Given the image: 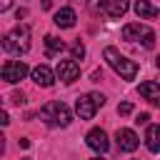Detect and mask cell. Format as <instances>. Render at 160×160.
<instances>
[{
	"label": "cell",
	"mask_w": 160,
	"mask_h": 160,
	"mask_svg": "<svg viewBox=\"0 0 160 160\" xmlns=\"http://www.w3.org/2000/svg\"><path fill=\"white\" fill-rule=\"evenodd\" d=\"M40 118L50 125V128H68L72 115H70V108L60 100H50L40 108Z\"/></svg>",
	"instance_id": "6da1fadb"
},
{
	"label": "cell",
	"mask_w": 160,
	"mask_h": 160,
	"mask_svg": "<svg viewBox=\"0 0 160 160\" xmlns=\"http://www.w3.org/2000/svg\"><path fill=\"white\" fill-rule=\"evenodd\" d=\"M2 48H5V52H10V55H22V52H28V50H30V30H28L25 25L12 28L10 32H5Z\"/></svg>",
	"instance_id": "7a4b0ae2"
},
{
	"label": "cell",
	"mask_w": 160,
	"mask_h": 160,
	"mask_svg": "<svg viewBox=\"0 0 160 160\" xmlns=\"http://www.w3.org/2000/svg\"><path fill=\"white\" fill-rule=\"evenodd\" d=\"M105 60H108V65H110L122 80H135V75H138V62H135V60L120 55L115 48H105Z\"/></svg>",
	"instance_id": "3957f363"
},
{
	"label": "cell",
	"mask_w": 160,
	"mask_h": 160,
	"mask_svg": "<svg viewBox=\"0 0 160 160\" xmlns=\"http://www.w3.org/2000/svg\"><path fill=\"white\" fill-rule=\"evenodd\" d=\"M102 105H105V98L100 92H88L75 100V112L80 115V120H92L98 108H102Z\"/></svg>",
	"instance_id": "277c9868"
},
{
	"label": "cell",
	"mask_w": 160,
	"mask_h": 160,
	"mask_svg": "<svg viewBox=\"0 0 160 160\" xmlns=\"http://www.w3.org/2000/svg\"><path fill=\"white\" fill-rule=\"evenodd\" d=\"M122 40H130V42L140 40L145 48H152L155 45V32L148 25H142V22H128L122 28Z\"/></svg>",
	"instance_id": "5b68a950"
},
{
	"label": "cell",
	"mask_w": 160,
	"mask_h": 160,
	"mask_svg": "<svg viewBox=\"0 0 160 160\" xmlns=\"http://www.w3.org/2000/svg\"><path fill=\"white\" fill-rule=\"evenodd\" d=\"M30 70H28V65L22 62V60H8V62H2V68H0V75H2V80L5 82H20L25 75H28Z\"/></svg>",
	"instance_id": "8992f818"
},
{
	"label": "cell",
	"mask_w": 160,
	"mask_h": 160,
	"mask_svg": "<svg viewBox=\"0 0 160 160\" xmlns=\"http://www.w3.org/2000/svg\"><path fill=\"white\" fill-rule=\"evenodd\" d=\"M115 142H118V150H122V152H132V150L140 145L135 130H130V128H118V132H115Z\"/></svg>",
	"instance_id": "52a82bcc"
},
{
	"label": "cell",
	"mask_w": 160,
	"mask_h": 160,
	"mask_svg": "<svg viewBox=\"0 0 160 160\" xmlns=\"http://www.w3.org/2000/svg\"><path fill=\"white\" fill-rule=\"evenodd\" d=\"M55 75H58V80H62V82H75V80L80 78V65H78L75 60H60L58 68H55Z\"/></svg>",
	"instance_id": "ba28073f"
},
{
	"label": "cell",
	"mask_w": 160,
	"mask_h": 160,
	"mask_svg": "<svg viewBox=\"0 0 160 160\" xmlns=\"http://www.w3.org/2000/svg\"><path fill=\"white\" fill-rule=\"evenodd\" d=\"M85 142H88V148L95 150V152H108V148H110L108 132H105L102 128H92V130L85 135Z\"/></svg>",
	"instance_id": "9c48e42d"
},
{
	"label": "cell",
	"mask_w": 160,
	"mask_h": 160,
	"mask_svg": "<svg viewBox=\"0 0 160 160\" xmlns=\"http://www.w3.org/2000/svg\"><path fill=\"white\" fill-rule=\"evenodd\" d=\"M30 75H32V82L40 85V88H50V85L55 82V78H58L48 65H35V68L30 70Z\"/></svg>",
	"instance_id": "30bf717a"
},
{
	"label": "cell",
	"mask_w": 160,
	"mask_h": 160,
	"mask_svg": "<svg viewBox=\"0 0 160 160\" xmlns=\"http://www.w3.org/2000/svg\"><path fill=\"white\" fill-rule=\"evenodd\" d=\"M100 8L108 18H122L128 12V0H100Z\"/></svg>",
	"instance_id": "8fae6325"
},
{
	"label": "cell",
	"mask_w": 160,
	"mask_h": 160,
	"mask_svg": "<svg viewBox=\"0 0 160 160\" xmlns=\"http://www.w3.org/2000/svg\"><path fill=\"white\" fill-rule=\"evenodd\" d=\"M138 92H140L150 105H160V82H152V80L140 82V85H138Z\"/></svg>",
	"instance_id": "7c38bea8"
},
{
	"label": "cell",
	"mask_w": 160,
	"mask_h": 160,
	"mask_svg": "<svg viewBox=\"0 0 160 160\" xmlns=\"http://www.w3.org/2000/svg\"><path fill=\"white\" fill-rule=\"evenodd\" d=\"M132 8H135V15H138L140 20H152V18H158V12H160V10H158L152 2H148V0H138Z\"/></svg>",
	"instance_id": "4fadbf2b"
},
{
	"label": "cell",
	"mask_w": 160,
	"mask_h": 160,
	"mask_svg": "<svg viewBox=\"0 0 160 160\" xmlns=\"http://www.w3.org/2000/svg\"><path fill=\"white\" fill-rule=\"evenodd\" d=\"M75 20H78V15H75L72 8H60V10L55 12V25H58V28H72Z\"/></svg>",
	"instance_id": "5bb4252c"
},
{
	"label": "cell",
	"mask_w": 160,
	"mask_h": 160,
	"mask_svg": "<svg viewBox=\"0 0 160 160\" xmlns=\"http://www.w3.org/2000/svg\"><path fill=\"white\" fill-rule=\"evenodd\" d=\"M145 145L150 152H160V125H148L145 130Z\"/></svg>",
	"instance_id": "9a60e30c"
},
{
	"label": "cell",
	"mask_w": 160,
	"mask_h": 160,
	"mask_svg": "<svg viewBox=\"0 0 160 160\" xmlns=\"http://www.w3.org/2000/svg\"><path fill=\"white\" fill-rule=\"evenodd\" d=\"M62 48H65V42H62L60 38H55V35H45V52H48V55H58Z\"/></svg>",
	"instance_id": "2e32d148"
},
{
	"label": "cell",
	"mask_w": 160,
	"mask_h": 160,
	"mask_svg": "<svg viewBox=\"0 0 160 160\" xmlns=\"http://www.w3.org/2000/svg\"><path fill=\"white\" fill-rule=\"evenodd\" d=\"M80 58H85V45L82 42H75L72 45V60H80Z\"/></svg>",
	"instance_id": "e0dca14e"
},
{
	"label": "cell",
	"mask_w": 160,
	"mask_h": 160,
	"mask_svg": "<svg viewBox=\"0 0 160 160\" xmlns=\"http://www.w3.org/2000/svg\"><path fill=\"white\" fill-rule=\"evenodd\" d=\"M118 112H120V115H130V112H132V102H128V100L120 102V105H118Z\"/></svg>",
	"instance_id": "ac0fdd59"
},
{
	"label": "cell",
	"mask_w": 160,
	"mask_h": 160,
	"mask_svg": "<svg viewBox=\"0 0 160 160\" xmlns=\"http://www.w3.org/2000/svg\"><path fill=\"white\" fill-rule=\"evenodd\" d=\"M148 120H150V115H148V112H140L135 122H138V125H148Z\"/></svg>",
	"instance_id": "d6986e66"
},
{
	"label": "cell",
	"mask_w": 160,
	"mask_h": 160,
	"mask_svg": "<svg viewBox=\"0 0 160 160\" xmlns=\"http://www.w3.org/2000/svg\"><path fill=\"white\" fill-rule=\"evenodd\" d=\"M12 102H18V105L25 102V95H22V92H12Z\"/></svg>",
	"instance_id": "ffe728a7"
},
{
	"label": "cell",
	"mask_w": 160,
	"mask_h": 160,
	"mask_svg": "<svg viewBox=\"0 0 160 160\" xmlns=\"http://www.w3.org/2000/svg\"><path fill=\"white\" fill-rule=\"evenodd\" d=\"M10 5H12V0H0V10H10Z\"/></svg>",
	"instance_id": "44dd1931"
},
{
	"label": "cell",
	"mask_w": 160,
	"mask_h": 160,
	"mask_svg": "<svg viewBox=\"0 0 160 160\" xmlns=\"http://www.w3.org/2000/svg\"><path fill=\"white\" fill-rule=\"evenodd\" d=\"M155 65H158V68H160V55H158V60H155Z\"/></svg>",
	"instance_id": "7402d4cb"
},
{
	"label": "cell",
	"mask_w": 160,
	"mask_h": 160,
	"mask_svg": "<svg viewBox=\"0 0 160 160\" xmlns=\"http://www.w3.org/2000/svg\"><path fill=\"white\" fill-rule=\"evenodd\" d=\"M92 160H102V158H92Z\"/></svg>",
	"instance_id": "603a6c76"
},
{
	"label": "cell",
	"mask_w": 160,
	"mask_h": 160,
	"mask_svg": "<svg viewBox=\"0 0 160 160\" xmlns=\"http://www.w3.org/2000/svg\"><path fill=\"white\" fill-rule=\"evenodd\" d=\"M25 160H30V158H25Z\"/></svg>",
	"instance_id": "cb8c5ba5"
}]
</instances>
